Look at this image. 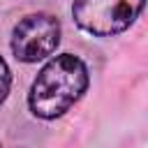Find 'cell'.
Segmentation results:
<instances>
[{
    "instance_id": "1",
    "label": "cell",
    "mask_w": 148,
    "mask_h": 148,
    "mask_svg": "<svg viewBox=\"0 0 148 148\" xmlns=\"http://www.w3.org/2000/svg\"><path fill=\"white\" fill-rule=\"evenodd\" d=\"M88 69L76 56H58L49 60L30 88V111L39 118L62 116L86 90Z\"/></svg>"
},
{
    "instance_id": "4",
    "label": "cell",
    "mask_w": 148,
    "mask_h": 148,
    "mask_svg": "<svg viewBox=\"0 0 148 148\" xmlns=\"http://www.w3.org/2000/svg\"><path fill=\"white\" fill-rule=\"evenodd\" d=\"M9 81H12V76H9V67H7V62L0 58V102L7 97V92H9Z\"/></svg>"
},
{
    "instance_id": "3",
    "label": "cell",
    "mask_w": 148,
    "mask_h": 148,
    "mask_svg": "<svg viewBox=\"0 0 148 148\" xmlns=\"http://www.w3.org/2000/svg\"><path fill=\"white\" fill-rule=\"evenodd\" d=\"M60 42V23L49 14H30L21 18L12 35V51L23 62H37L56 51Z\"/></svg>"
},
{
    "instance_id": "2",
    "label": "cell",
    "mask_w": 148,
    "mask_h": 148,
    "mask_svg": "<svg viewBox=\"0 0 148 148\" xmlns=\"http://www.w3.org/2000/svg\"><path fill=\"white\" fill-rule=\"evenodd\" d=\"M141 7L143 0H74L72 14L76 25L86 32L109 37L130 28Z\"/></svg>"
}]
</instances>
